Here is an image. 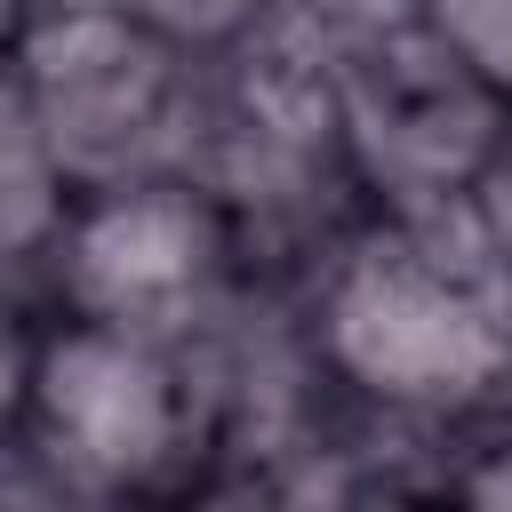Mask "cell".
I'll use <instances>...</instances> for the list:
<instances>
[{
  "label": "cell",
  "instance_id": "12",
  "mask_svg": "<svg viewBox=\"0 0 512 512\" xmlns=\"http://www.w3.org/2000/svg\"><path fill=\"white\" fill-rule=\"evenodd\" d=\"M456 512H512V440H504V448H488V456L464 472Z\"/></svg>",
  "mask_w": 512,
  "mask_h": 512
},
{
  "label": "cell",
  "instance_id": "3",
  "mask_svg": "<svg viewBox=\"0 0 512 512\" xmlns=\"http://www.w3.org/2000/svg\"><path fill=\"white\" fill-rule=\"evenodd\" d=\"M200 408L208 400H200L184 344L72 320V312L56 328H40L32 392H24V440L88 504L160 496L168 480H184L192 448H200Z\"/></svg>",
  "mask_w": 512,
  "mask_h": 512
},
{
  "label": "cell",
  "instance_id": "10",
  "mask_svg": "<svg viewBox=\"0 0 512 512\" xmlns=\"http://www.w3.org/2000/svg\"><path fill=\"white\" fill-rule=\"evenodd\" d=\"M32 352H40V328H32V320H24V304L0 288V440H16V432H24Z\"/></svg>",
  "mask_w": 512,
  "mask_h": 512
},
{
  "label": "cell",
  "instance_id": "8",
  "mask_svg": "<svg viewBox=\"0 0 512 512\" xmlns=\"http://www.w3.org/2000/svg\"><path fill=\"white\" fill-rule=\"evenodd\" d=\"M112 8H128L136 24H152L160 40H176L192 56H224L280 16V0H112Z\"/></svg>",
  "mask_w": 512,
  "mask_h": 512
},
{
  "label": "cell",
  "instance_id": "2",
  "mask_svg": "<svg viewBox=\"0 0 512 512\" xmlns=\"http://www.w3.org/2000/svg\"><path fill=\"white\" fill-rule=\"evenodd\" d=\"M32 112L72 176V192H112L144 176H192L208 56L160 40L112 0H48L8 32Z\"/></svg>",
  "mask_w": 512,
  "mask_h": 512
},
{
  "label": "cell",
  "instance_id": "9",
  "mask_svg": "<svg viewBox=\"0 0 512 512\" xmlns=\"http://www.w3.org/2000/svg\"><path fill=\"white\" fill-rule=\"evenodd\" d=\"M0 512H88V496L16 432L0 440Z\"/></svg>",
  "mask_w": 512,
  "mask_h": 512
},
{
  "label": "cell",
  "instance_id": "1",
  "mask_svg": "<svg viewBox=\"0 0 512 512\" xmlns=\"http://www.w3.org/2000/svg\"><path fill=\"white\" fill-rule=\"evenodd\" d=\"M320 360L376 408L464 416L512 384V288L456 208H376L320 280Z\"/></svg>",
  "mask_w": 512,
  "mask_h": 512
},
{
  "label": "cell",
  "instance_id": "11",
  "mask_svg": "<svg viewBox=\"0 0 512 512\" xmlns=\"http://www.w3.org/2000/svg\"><path fill=\"white\" fill-rule=\"evenodd\" d=\"M184 512H296L272 480H256V472H232V480H208Z\"/></svg>",
  "mask_w": 512,
  "mask_h": 512
},
{
  "label": "cell",
  "instance_id": "4",
  "mask_svg": "<svg viewBox=\"0 0 512 512\" xmlns=\"http://www.w3.org/2000/svg\"><path fill=\"white\" fill-rule=\"evenodd\" d=\"M328 112L352 184L392 216L472 200V184L512 144V104L416 16L328 48Z\"/></svg>",
  "mask_w": 512,
  "mask_h": 512
},
{
  "label": "cell",
  "instance_id": "5",
  "mask_svg": "<svg viewBox=\"0 0 512 512\" xmlns=\"http://www.w3.org/2000/svg\"><path fill=\"white\" fill-rule=\"evenodd\" d=\"M232 264H240V240L200 176L80 192L48 248L56 304L72 320H104L168 344H192V328L224 304Z\"/></svg>",
  "mask_w": 512,
  "mask_h": 512
},
{
  "label": "cell",
  "instance_id": "6",
  "mask_svg": "<svg viewBox=\"0 0 512 512\" xmlns=\"http://www.w3.org/2000/svg\"><path fill=\"white\" fill-rule=\"evenodd\" d=\"M72 176L32 112V88H24V64L16 48L0 40V272H24V264H48L64 216H72Z\"/></svg>",
  "mask_w": 512,
  "mask_h": 512
},
{
  "label": "cell",
  "instance_id": "7",
  "mask_svg": "<svg viewBox=\"0 0 512 512\" xmlns=\"http://www.w3.org/2000/svg\"><path fill=\"white\" fill-rule=\"evenodd\" d=\"M416 24L512 104V0H416Z\"/></svg>",
  "mask_w": 512,
  "mask_h": 512
}]
</instances>
